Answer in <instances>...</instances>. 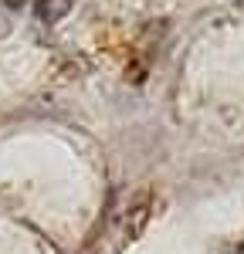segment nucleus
<instances>
[{
    "mask_svg": "<svg viewBox=\"0 0 244 254\" xmlns=\"http://www.w3.org/2000/svg\"><path fill=\"white\" fill-rule=\"evenodd\" d=\"M71 3H75V0H38L34 10H38V17L44 20V24H55V20H61L71 10Z\"/></svg>",
    "mask_w": 244,
    "mask_h": 254,
    "instance_id": "f257e3e1",
    "label": "nucleus"
},
{
    "mask_svg": "<svg viewBox=\"0 0 244 254\" xmlns=\"http://www.w3.org/2000/svg\"><path fill=\"white\" fill-rule=\"evenodd\" d=\"M146 214H149V203H142L139 210L132 214V227H129V237H136L142 231V224H146Z\"/></svg>",
    "mask_w": 244,
    "mask_h": 254,
    "instance_id": "f03ea898",
    "label": "nucleus"
},
{
    "mask_svg": "<svg viewBox=\"0 0 244 254\" xmlns=\"http://www.w3.org/2000/svg\"><path fill=\"white\" fill-rule=\"evenodd\" d=\"M234 254H244V241H241V244H238V251H234Z\"/></svg>",
    "mask_w": 244,
    "mask_h": 254,
    "instance_id": "7ed1b4c3",
    "label": "nucleus"
}]
</instances>
